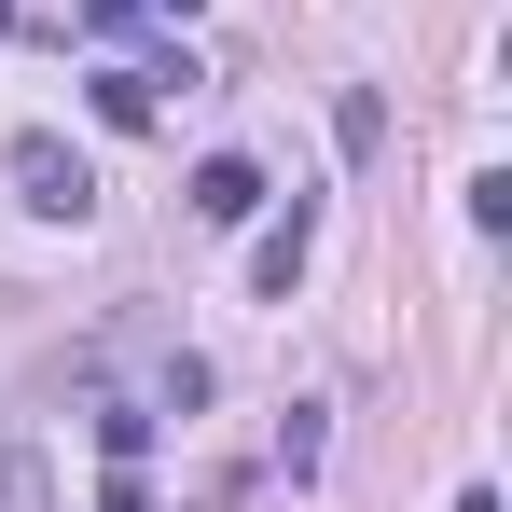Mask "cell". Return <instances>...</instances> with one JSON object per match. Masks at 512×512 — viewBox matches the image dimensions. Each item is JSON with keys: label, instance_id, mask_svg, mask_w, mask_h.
I'll list each match as a JSON object with an SVG mask.
<instances>
[{"label": "cell", "instance_id": "1", "mask_svg": "<svg viewBox=\"0 0 512 512\" xmlns=\"http://www.w3.org/2000/svg\"><path fill=\"white\" fill-rule=\"evenodd\" d=\"M14 194H28L42 222H84V208H97V167L56 139V125H28V139H14Z\"/></svg>", "mask_w": 512, "mask_h": 512}, {"label": "cell", "instance_id": "2", "mask_svg": "<svg viewBox=\"0 0 512 512\" xmlns=\"http://www.w3.org/2000/svg\"><path fill=\"white\" fill-rule=\"evenodd\" d=\"M305 250H319V208L291 194V222H263V250H250V291H263V305H291V277H305Z\"/></svg>", "mask_w": 512, "mask_h": 512}, {"label": "cell", "instance_id": "3", "mask_svg": "<svg viewBox=\"0 0 512 512\" xmlns=\"http://www.w3.org/2000/svg\"><path fill=\"white\" fill-rule=\"evenodd\" d=\"M263 208V167L250 153H208V167H194V222H250Z\"/></svg>", "mask_w": 512, "mask_h": 512}, {"label": "cell", "instance_id": "4", "mask_svg": "<svg viewBox=\"0 0 512 512\" xmlns=\"http://www.w3.org/2000/svg\"><path fill=\"white\" fill-rule=\"evenodd\" d=\"M153 111H167V84H153V70H97V125H125V139H139Z\"/></svg>", "mask_w": 512, "mask_h": 512}, {"label": "cell", "instance_id": "5", "mask_svg": "<svg viewBox=\"0 0 512 512\" xmlns=\"http://www.w3.org/2000/svg\"><path fill=\"white\" fill-rule=\"evenodd\" d=\"M0 512H56V471H42L28 443H0Z\"/></svg>", "mask_w": 512, "mask_h": 512}, {"label": "cell", "instance_id": "6", "mask_svg": "<svg viewBox=\"0 0 512 512\" xmlns=\"http://www.w3.org/2000/svg\"><path fill=\"white\" fill-rule=\"evenodd\" d=\"M0 28H14V0H0Z\"/></svg>", "mask_w": 512, "mask_h": 512}]
</instances>
